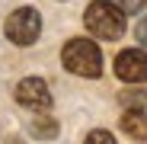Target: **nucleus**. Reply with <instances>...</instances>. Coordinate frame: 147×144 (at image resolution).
<instances>
[{"mask_svg": "<svg viewBox=\"0 0 147 144\" xmlns=\"http://www.w3.org/2000/svg\"><path fill=\"white\" fill-rule=\"evenodd\" d=\"M121 131L128 138H134V141H147V115H144V109H125Z\"/></svg>", "mask_w": 147, "mask_h": 144, "instance_id": "obj_6", "label": "nucleus"}, {"mask_svg": "<svg viewBox=\"0 0 147 144\" xmlns=\"http://www.w3.org/2000/svg\"><path fill=\"white\" fill-rule=\"evenodd\" d=\"M134 39H138V42H141V45L147 48V16H144V19L138 22V29H134Z\"/></svg>", "mask_w": 147, "mask_h": 144, "instance_id": "obj_11", "label": "nucleus"}, {"mask_svg": "<svg viewBox=\"0 0 147 144\" xmlns=\"http://www.w3.org/2000/svg\"><path fill=\"white\" fill-rule=\"evenodd\" d=\"M115 74L125 83H144L147 80V51H141V48H125V51H118Z\"/></svg>", "mask_w": 147, "mask_h": 144, "instance_id": "obj_5", "label": "nucleus"}, {"mask_svg": "<svg viewBox=\"0 0 147 144\" xmlns=\"http://www.w3.org/2000/svg\"><path fill=\"white\" fill-rule=\"evenodd\" d=\"M29 131H32L35 138H55V135H58V122L48 118V115H42V118H35V122L29 125Z\"/></svg>", "mask_w": 147, "mask_h": 144, "instance_id": "obj_8", "label": "nucleus"}, {"mask_svg": "<svg viewBox=\"0 0 147 144\" xmlns=\"http://www.w3.org/2000/svg\"><path fill=\"white\" fill-rule=\"evenodd\" d=\"M3 32H7V39H10L13 45H19V48L35 45V39L42 35V16H38V10H32V7L13 10V13L7 16V22H3Z\"/></svg>", "mask_w": 147, "mask_h": 144, "instance_id": "obj_3", "label": "nucleus"}, {"mask_svg": "<svg viewBox=\"0 0 147 144\" xmlns=\"http://www.w3.org/2000/svg\"><path fill=\"white\" fill-rule=\"evenodd\" d=\"M118 103L125 109H147V90L144 87H128L118 93Z\"/></svg>", "mask_w": 147, "mask_h": 144, "instance_id": "obj_7", "label": "nucleus"}, {"mask_svg": "<svg viewBox=\"0 0 147 144\" xmlns=\"http://www.w3.org/2000/svg\"><path fill=\"white\" fill-rule=\"evenodd\" d=\"M61 61L77 77H99L102 74V51L90 39H70L61 51Z\"/></svg>", "mask_w": 147, "mask_h": 144, "instance_id": "obj_2", "label": "nucleus"}, {"mask_svg": "<svg viewBox=\"0 0 147 144\" xmlns=\"http://www.w3.org/2000/svg\"><path fill=\"white\" fill-rule=\"evenodd\" d=\"M83 22L102 42H115L125 32V13L118 10V3H109V0H93L86 7V13H83Z\"/></svg>", "mask_w": 147, "mask_h": 144, "instance_id": "obj_1", "label": "nucleus"}, {"mask_svg": "<svg viewBox=\"0 0 147 144\" xmlns=\"http://www.w3.org/2000/svg\"><path fill=\"white\" fill-rule=\"evenodd\" d=\"M115 3H118V10L125 16H134V13H141L147 7V0H115Z\"/></svg>", "mask_w": 147, "mask_h": 144, "instance_id": "obj_9", "label": "nucleus"}, {"mask_svg": "<svg viewBox=\"0 0 147 144\" xmlns=\"http://www.w3.org/2000/svg\"><path fill=\"white\" fill-rule=\"evenodd\" d=\"M86 141H106V144H112L115 138H112V131H102V128H99V131H90Z\"/></svg>", "mask_w": 147, "mask_h": 144, "instance_id": "obj_10", "label": "nucleus"}, {"mask_svg": "<svg viewBox=\"0 0 147 144\" xmlns=\"http://www.w3.org/2000/svg\"><path fill=\"white\" fill-rule=\"evenodd\" d=\"M16 103L32 112H45V109H51V90L42 77H26L16 83Z\"/></svg>", "mask_w": 147, "mask_h": 144, "instance_id": "obj_4", "label": "nucleus"}]
</instances>
